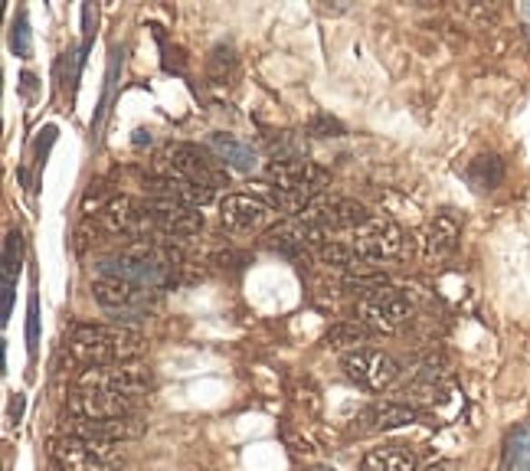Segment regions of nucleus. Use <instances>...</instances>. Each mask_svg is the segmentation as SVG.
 Returning <instances> with one entry per match:
<instances>
[{"label":"nucleus","instance_id":"1","mask_svg":"<svg viewBox=\"0 0 530 471\" xmlns=\"http://www.w3.org/2000/svg\"><path fill=\"white\" fill-rule=\"evenodd\" d=\"M180 249L164 239H135L115 255L99 262V275H115L125 282H135L151 292H164L174 282V272L180 269Z\"/></svg>","mask_w":530,"mask_h":471},{"label":"nucleus","instance_id":"2","mask_svg":"<svg viewBox=\"0 0 530 471\" xmlns=\"http://www.w3.org/2000/svg\"><path fill=\"white\" fill-rule=\"evenodd\" d=\"M66 347L85 367H111V363L135 360L144 351V337L121 324H72Z\"/></svg>","mask_w":530,"mask_h":471},{"label":"nucleus","instance_id":"3","mask_svg":"<svg viewBox=\"0 0 530 471\" xmlns=\"http://www.w3.org/2000/svg\"><path fill=\"white\" fill-rule=\"evenodd\" d=\"M265 180H269L272 194H275L278 210L302 216L321 197V190L328 184V174L314 160L294 158V160H272L269 168H265Z\"/></svg>","mask_w":530,"mask_h":471},{"label":"nucleus","instance_id":"4","mask_svg":"<svg viewBox=\"0 0 530 471\" xmlns=\"http://www.w3.org/2000/svg\"><path fill=\"white\" fill-rule=\"evenodd\" d=\"M160 168L168 177L187 180V184L203 187V190H213V194L219 187H226V168H219V160L203 151V148H197V144H168L164 154H160Z\"/></svg>","mask_w":530,"mask_h":471},{"label":"nucleus","instance_id":"5","mask_svg":"<svg viewBox=\"0 0 530 471\" xmlns=\"http://www.w3.org/2000/svg\"><path fill=\"white\" fill-rule=\"evenodd\" d=\"M412 304L403 292L396 288H371V292L361 294V302L353 308V321H361L367 331H377V334H393L410 321Z\"/></svg>","mask_w":530,"mask_h":471},{"label":"nucleus","instance_id":"6","mask_svg":"<svg viewBox=\"0 0 530 471\" xmlns=\"http://www.w3.org/2000/svg\"><path fill=\"white\" fill-rule=\"evenodd\" d=\"M50 455L63 471H111L121 462V446L76 436H56L50 442Z\"/></svg>","mask_w":530,"mask_h":471},{"label":"nucleus","instance_id":"7","mask_svg":"<svg viewBox=\"0 0 530 471\" xmlns=\"http://www.w3.org/2000/svg\"><path fill=\"white\" fill-rule=\"evenodd\" d=\"M92 292L99 298V304L109 314H115V321L121 318H141L154 308L160 292H151V288H141L135 282H125V278L115 275H99L92 282Z\"/></svg>","mask_w":530,"mask_h":471},{"label":"nucleus","instance_id":"8","mask_svg":"<svg viewBox=\"0 0 530 471\" xmlns=\"http://www.w3.org/2000/svg\"><path fill=\"white\" fill-rule=\"evenodd\" d=\"M151 387V373L141 363H111V367H85L76 380V389H105V393L141 396Z\"/></svg>","mask_w":530,"mask_h":471},{"label":"nucleus","instance_id":"9","mask_svg":"<svg viewBox=\"0 0 530 471\" xmlns=\"http://www.w3.org/2000/svg\"><path fill=\"white\" fill-rule=\"evenodd\" d=\"M344 370L347 377L363 389H387L400 377V363L390 357L387 351H377V347H357V351L344 353Z\"/></svg>","mask_w":530,"mask_h":471},{"label":"nucleus","instance_id":"10","mask_svg":"<svg viewBox=\"0 0 530 471\" xmlns=\"http://www.w3.org/2000/svg\"><path fill=\"white\" fill-rule=\"evenodd\" d=\"M275 207L253 194H226L219 200V219L233 233H259L269 223H275Z\"/></svg>","mask_w":530,"mask_h":471},{"label":"nucleus","instance_id":"11","mask_svg":"<svg viewBox=\"0 0 530 471\" xmlns=\"http://www.w3.org/2000/svg\"><path fill=\"white\" fill-rule=\"evenodd\" d=\"M72 419H125L138 416V396L105 393V389H76L69 396Z\"/></svg>","mask_w":530,"mask_h":471},{"label":"nucleus","instance_id":"12","mask_svg":"<svg viewBox=\"0 0 530 471\" xmlns=\"http://www.w3.org/2000/svg\"><path fill=\"white\" fill-rule=\"evenodd\" d=\"M419 419H422L419 406L387 399V403H373V406H367V409L357 412L351 422V432L353 436H380V432L412 426V422H419Z\"/></svg>","mask_w":530,"mask_h":471},{"label":"nucleus","instance_id":"13","mask_svg":"<svg viewBox=\"0 0 530 471\" xmlns=\"http://www.w3.org/2000/svg\"><path fill=\"white\" fill-rule=\"evenodd\" d=\"M148 210H151L154 239H164V243H174V239H190V236H197L203 229L200 213H194L190 207H180V203L148 200Z\"/></svg>","mask_w":530,"mask_h":471},{"label":"nucleus","instance_id":"14","mask_svg":"<svg viewBox=\"0 0 530 471\" xmlns=\"http://www.w3.org/2000/svg\"><path fill=\"white\" fill-rule=\"evenodd\" d=\"M101 219H105V226H109L111 233L128 236L131 243H135V239H154L148 200H135V197H115V200L101 210Z\"/></svg>","mask_w":530,"mask_h":471},{"label":"nucleus","instance_id":"15","mask_svg":"<svg viewBox=\"0 0 530 471\" xmlns=\"http://www.w3.org/2000/svg\"><path fill=\"white\" fill-rule=\"evenodd\" d=\"M144 432L141 416H125V419H72L63 426V436H76V438H92V442H128V438H138Z\"/></svg>","mask_w":530,"mask_h":471},{"label":"nucleus","instance_id":"16","mask_svg":"<svg viewBox=\"0 0 530 471\" xmlns=\"http://www.w3.org/2000/svg\"><path fill=\"white\" fill-rule=\"evenodd\" d=\"M458 236H462L458 219L448 216V213H438L429 226H426V233H422V259L429 262V265L446 262L458 249Z\"/></svg>","mask_w":530,"mask_h":471},{"label":"nucleus","instance_id":"17","mask_svg":"<svg viewBox=\"0 0 530 471\" xmlns=\"http://www.w3.org/2000/svg\"><path fill=\"white\" fill-rule=\"evenodd\" d=\"M20 255H24V236L14 229V233H7V243H4V269H0V321L10 318L14 282H17V275H20Z\"/></svg>","mask_w":530,"mask_h":471},{"label":"nucleus","instance_id":"18","mask_svg":"<svg viewBox=\"0 0 530 471\" xmlns=\"http://www.w3.org/2000/svg\"><path fill=\"white\" fill-rule=\"evenodd\" d=\"M210 151L217 154V160L223 164V168H233V170H255V164H259V154L249 148L246 141H239V138L233 135H210Z\"/></svg>","mask_w":530,"mask_h":471},{"label":"nucleus","instance_id":"19","mask_svg":"<svg viewBox=\"0 0 530 471\" xmlns=\"http://www.w3.org/2000/svg\"><path fill=\"white\" fill-rule=\"evenodd\" d=\"M361 471H419V465L406 446H380L363 455Z\"/></svg>","mask_w":530,"mask_h":471},{"label":"nucleus","instance_id":"20","mask_svg":"<svg viewBox=\"0 0 530 471\" xmlns=\"http://www.w3.org/2000/svg\"><path fill=\"white\" fill-rule=\"evenodd\" d=\"M505 471H530V422H521L507 432Z\"/></svg>","mask_w":530,"mask_h":471},{"label":"nucleus","instance_id":"21","mask_svg":"<svg viewBox=\"0 0 530 471\" xmlns=\"http://www.w3.org/2000/svg\"><path fill=\"white\" fill-rule=\"evenodd\" d=\"M207 72H210L213 89H229V85L236 82V76H239V59H236L233 46H217V50L210 53Z\"/></svg>","mask_w":530,"mask_h":471},{"label":"nucleus","instance_id":"22","mask_svg":"<svg viewBox=\"0 0 530 471\" xmlns=\"http://www.w3.org/2000/svg\"><path fill=\"white\" fill-rule=\"evenodd\" d=\"M468 180L475 184V190H495L505 180V164L497 154H481L468 164Z\"/></svg>","mask_w":530,"mask_h":471},{"label":"nucleus","instance_id":"23","mask_svg":"<svg viewBox=\"0 0 530 471\" xmlns=\"http://www.w3.org/2000/svg\"><path fill=\"white\" fill-rule=\"evenodd\" d=\"M371 337V331L363 328L361 321H344V324H334V328L328 331V344L331 347H353L357 351V344H363Z\"/></svg>","mask_w":530,"mask_h":471},{"label":"nucleus","instance_id":"24","mask_svg":"<svg viewBox=\"0 0 530 471\" xmlns=\"http://www.w3.org/2000/svg\"><path fill=\"white\" fill-rule=\"evenodd\" d=\"M30 50H34V43H30V20H26V14H20V17L14 20V53L26 59Z\"/></svg>","mask_w":530,"mask_h":471},{"label":"nucleus","instance_id":"25","mask_svg":"<svg viewBox=\"0 0 530 471\" xmlns=\"http://www.w3.org/2000/svg\"><path fill=\"white\" fill-rule=\"evenodd\" d=\"M36 341H40V298L30 294V314H26V344H30V353H36Z\"/></svg>","mask_w":530,"mask_h":471},{"label":"nucleus","instance_id":"26","mask_svg":"<svg viewBox=\"0 0 530 471\" xmlns=\"http://www.w3.org/2000/svg\"><path fill=\"white\" fill-rule=\"evenodd\" d=\"M426 471H455V462H436V465H429Z\"/></svg>","mask_w":530,"mask_h":471},{"label":"nucleus","instance_id":"27","mask_svg":"<svg viewBox=\"0 0 530 471\" xmlns=\"http://www.w3.org/2000/svg\"><path fill=\"white\" fill-rule=\"evenodd\" d=\"M308 471H334V468H328V465H318V468H308Z\"/></svg>","mask_w":530,"mask_h":471}]
</instances>
